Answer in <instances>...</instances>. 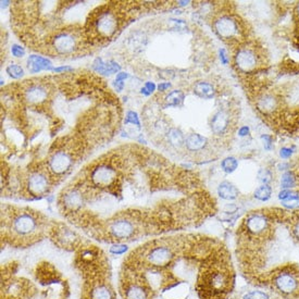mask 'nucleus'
I'll use <instances>...</instances> for the list:
<instances>
[{
	"label": "nucleus",
	"instance_id": "obj_1",
	"mask_svg": "<svg viewBox=\"0 0 299 299\" xmlns=\"http://www.w3.org/2000/svg\"><path fill=\"white\" fill-rule=\"evenodd\" d=\"M123 107L88 70L33 76L1 89L2 190L31 174L56 188L113 140Z\"/></svg>",
	"mask_w": 299,
	"mask_h": 299
},
{
	"label": "nucleus",
	"instance_id": "obj_2",
	"mask_svg": "<svg viewBox=\"0 0 299 299\" xmlns=\"http://www.w3.org/2000/svg\"><path fill=\"white\" fill-rule=\"evenodd\" d=\"M214 204L194 172L135 143L92 158L57 198L60 214L71 224L114 245L195 225L214 214Z\"/></svg>",
	"mask_w": 299,
	"mask_h": 299
},
{
	"label": "nucleus",
	"instance_id": "obj_3",
	"mask_svg": "<svg viewBox=\"0 0 299 299\" xmlns=\"http://www.w3.org/2000/svg\"><path fill=\"white\" fill-rule=\"evenodd\" d=\"M234 285L223 245L195 234L147 239L124 259L122 299H227Z\"/></svg>",
	"mask_w": 299,
	"mask_h": 299
},
{
	"label": "nucleus",
	"instance_id": "obj_4",
	"mask_svg": "<svg viewBox=\"0 0 299 299\" xmlns=\"http://www.w3.org/2000/svg\"><path fill=\"white\" fill-rule=\"evenodd\" d=\"M97 1H13L11 27L32 51L57 60L96 53L87 36V22Z\"/></svg>",
	"mask_w": 299,
	"mask_h": 299
},
{
	"label": "nucleus",
	"instance_id": "obj_5",
	"mask_svg": "<svg viewBox=\"0 0 299 299\" xmlns=\"http://www.w3.org/2000/svg\"><path fill=\"white\" fill-rule=\"evenodd\" d=\"M52 223L41 211L30 207L2 205L1 239L4 245L29 247L50 234Z\"/></svg>",
	"mask_w": 299,
	"mask_h": 299
},
{
	"label": "nucleus",
	"instance_id": "obj_6",
	"mask_svg": "<svg viewBox=\"0 0 299 299\" xmlns=\"http://www.w3.org/2000/svg\"><path fill=\"white\" fill-rule=\"evenodd\" d=\"M75 262L83 275L82 299H117L109 263L99 247L84 242L76 249Z\"/></svg>",
	"mask_w": 299,
	"mask_h": 299
},
{
	"label": "nucleus",
	"instance_id": "obj_7",
	"mask_svg": "<svg viewBox=\"0 0 299 299\" xmlns=\"http://www.w3.org/2000/svg\"><path fill=\"white\" fill-rule=\"evenodd\" d=\"M228 5L221 2V10L211 13V27L220 40L228 47H234L233 50H235L247 42L248 30L245 22L227 9Z\"/></svg>",
	"mask_w": 299,
	"mask_h": 299
},
{
	"label": "nucleus",
	"instance_id": "obj_8",
	"mask_svg": "<svg viewBox=\"0 0 299 299\" xmlns=\"http://www.w3.org/2000/svg\"><path fill=\"white\" fill-rule=\"evenodd\" d=\"M233 65L241 75L259 73L264 68V54L262 49L254 43L246 42L233 50Z\"/></svg>",
	"mask_w": 299,
	"mask_h": 299
},
{
	"label": "nucleus",
	"instance_id": "obj_9",
	"mask_svg": "<svg viewBox=\"0 0 299 299\" xmlns=\"http://www.w3.org/2000/svg\"><path fill=\"white\" fill-rule=\"evenodd\" d=\"M272 283L276 290L284 295H295L299 293V273L287 268L274 272Z\"/></svg>",
	"mask_w": 299,
	"mask_h": 299
},
{
	"label": "nucleus",
	"instance_id": "obj_10",
	"mask_svg": "<svg viewBox=\"0 0 299 299\" xmlns=\"http://www.w3.org/2000/svg\"><path fill=\"white\" fill-rule=\"evenodd\" d=\"M282 97L273 92L262 91L256 95L255 98L256 108L265 117L275 116L280 108H282Z\"/></svg>",
	"mask_w": 299,
	"mask_h": 299
},
{
	"label": "nucleus",
	"instance_id": "obj_11",
	"mask_svg": "<svg viewBox=\"0 0 299 299\" xmlns=\"http://www.w3.org/2000/svg\"><path fill=\"white\" fill-rule=\"evenodd\" d=\"M192 89L196 96H198L204 100L214 99L217 94H219V90H217L214 84H212L209 81L196 82V83H194Z\"/></svg>",
	"mask_w": 299,
	"mask_h": 299
},
{
	"label": "nucleus",
	"instance_id": "obj_12",
	"mask_svg": "<svg viewBox=\"0 0 299 299\" xmlns=\"http://www.w3.org/2000/svg\"><path fill=\"white\" fill-rule=\"evenodd\" d=\"M27 68L31 73H40L43 70H53L51 68V63L46 57L33 54L27 60Z\"/></svg>",
	"mask_w": 299,
	"mask_h": 299
},
{
	"label": "nucleus",
	"instance_id": "obj_13",
	"mask_svg": "<svg viewBox=\"0 0 299 299\" xmlns=\"http://www.w3.org/2000/svg\"><path fill=\"white\" fill-rule=\"evenodd\" d=\"M217 194L221 198L225 200L236 199L239 195V192L236 186H234L230 182H223L217 188Z\"/></svg>",
	"mask_w": 299,
	"mask_h": 299
},
{
	"label": "nucleus",
	"instance_id": "obj_14",
	"mask_svg": "<svg viewBox=\"0 0 299 299\" xmlns=\"http://www.w3.org/2000/svg\"><path fill=\"white\" fill-rule=\"evenodd\" d=\"M272 192H273V189H272L270 185L263 184L255 190V198H257L260 201H266L271 198Z\"/></svg>",
	"mask_w": 299,
	"mask_h": 299
},
{
	"label": "nucleus",
	"instance_id": "obj_15",
	"mask_svg": "<svg viewBox=\"0 0 299 299\" xmlns=\"http://www.w3.org/2000/svg\"><path fill=\"white\" fill-rule=\"evenodd\" d=\"M298 181L297 175L294 172L288 171L283 174L282 176V187L284 189H290L292 187H295V185Z\"/></svg>",
	"mask_w": 299,
	"mask_h": 299
},
{
	"label": "nucleus",
	"instance_id": "obj_16",
	"mask_svg": "<svg viewBox=\"0 0 299 299\" xmlns=\"http://www.w3.org/2000/svg\"><path fill=\"white\" fill-rule=\"evenodd\" d=\"M221 167H222V170L224 172L232 173L237 169L238 162L235 158L230 157V158H226V159H224L221 162Z\"/></svg>",
	"mask_w": 299,
	"mask_h": 299
},
{
	"label": "nucleus",
	"instance_id": "obj_17",
	"mask_svg": "<svg viewBox=\"0 0 299 299\" xmlns=\"http://www.w3.org/2000/svg\"><path fill=\"white\" fill-rule=\"evenodd\" d=\"M5 71H7V73L12 79H20L24 74L23 69H22L19 64H10L9 67L5 69Z\"/></svg>",
	"mask_w": 299,
	"mask_h": 299
},
{
	"label": "nucleus",
	"instance_id": "obj_18",
	"mask_svg": "<svg viewBox=\"0 0 299 299\" xmlns=\"http://www.w3.org/2000/svg\"><path fill=\"white\" fill-rule=\"evenodd\" d=\"M282 205L288 209H297L299 208V195L294 193L290 198L282 201Z\"/></svg>",
	"mask_w": 299,
	"mask_h": 299
},
{
	"label": "nucleus",
	"instance_id": "obj_19",
	"mask_svg": "<svg viewBox=\"0 0 299 299\" xmlns=\"http://www.w3.org/2000/svg\"><path fill=\"white\" fill-rule=\"evenodd\" d=\"M259 181L264 184V185H269L272 182V177H273V174L269 170V169H261L258 174Z\"/></svg>",
	"mask_w": 299,
	"mask_h": 299
},
{
	"label": "nucleus",
	"instance_id": "obj_20",
	"mask_svg": "<svg viewBox=\"0 0 299 299\" xmlns=\"http://www.w3.org/2000/svg\"><path fill=\"white\" fill-rule=\"evenodd\" d=\"M244 299H270L269 295L264 292H260V291H254L247 293L246 295L244 296Z\"/></svg>",
	"mask_w": 299,
	"mask_h": 299
},
{
	"label": "nucleus",
	"instance_id": "obj_21",
	"mask_svg": "<svg viewBox=\"0 0 299 299\" xmlns=\"http://www.w3.org/2000/svg\"><path fill=\"white\" fill-rule=\"evenodd\" d=\"M24 53H25V50L23 47H21L19 45L12 46V54L14 57H23Z\"/></svg>",
	"mask_w": 299,
	"mask_h": 299
},
{
	"label": "nucleus",
	"instance_id": "obj_22",
	"mask_svg": "<svg viewBox=\"0 0 299 299\" xmlns=\"http://www.w3.org/2000/svg\"><path fill=\"white\" fill-rule=\"evenodd\" d=\"M293 154V150L292 148H290V147H284V148L281 149V152H280V156L283 158V159H288Z\"/></svg>",
	"mask_w": 299,
	"mask_h": 299
},
{
	"label": "nucleus",
	"instance_id": "obj_23",
	"mask_svg": "<svg viewBox=\"0 0 299 299\" xmlns=\"http://www.w3.org/2000/svg\"><path fill=\"white\" fill-rule=\"evenodd\" d=\"M262 140L264 141L263 145L266 149H270L272 147V137L271 136H268V135H264L262 136Z\"/></svg>",
	"mask_w": 299,
	"mask_h": 299
},
{
	"label": "nucleus",
	"instance_id": "obj_24",
	"mask_svg": "<svg viewBox=\"0 0 299 299\" xmlns=\"http://www.w3.org/2000/svg\"><path fill=\"white\" fill-rule=\"evenodd\" d=\"M293 233H294V236L299 239V220L295 223V225H294Z\"/></svg>",
	"mask_w": 299,
	"mask_h": 299
},
{
	"label": "nucleus",
	"instance_id": "obj_25",
	"mask_svg": "<svg viewBox=\"0 0 299 299\" xmlns=\"http://www.w3.org/2000/svg\"><path fill=\"white\" fill-rule=\"evenodd\" d=\"M247 133H248V128H246V127H244V128L239 129V135L244 136V135H246Z\"/></svg>",
	"mask_w": 299,
	"mask_h": 299
},
{
	"label": "nucleus",
	"instance_id": "obj_26",
	"mask_svg": "<svg viewBox=\"0 0 299 299\" xmlns=\"http://www.w3.org/2000/svg\"><path fill=\"white\" fill-rule=\"evenodd\" d=\"M296 15H297V23H299V2L297 4V8H296Z\"/></svg>",
	"mask_w": 299,
	"mask_h": 299
}]
</instances>
